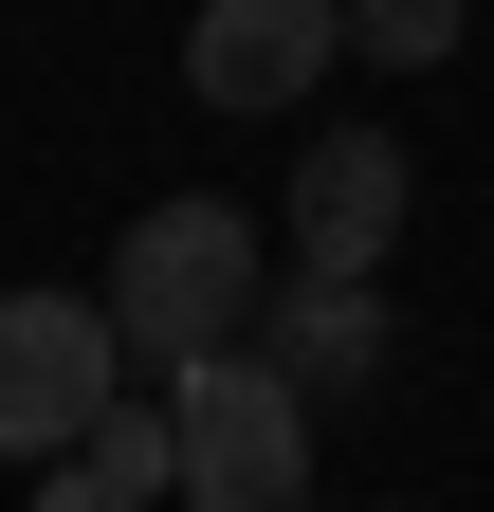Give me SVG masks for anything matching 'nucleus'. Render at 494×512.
Masks as SVG:
<instances>
[{
  "label": "nucleus",
  "instance_id": "nucleus-1",
  "mask_svg": "<svg viewBox=\"0 0 494 512\" xmlns=\"http://www.w3.org/2000/svg\"><path fill=\"white\" fill-rule=\"evenodd\" d=\"M275 311V256H257V220L238 202H147L129 238H110V330H129V366H202V348H238Z\"/></svg>",
  "mask_w": 494,
  "mask_h": 512
},
{
  "label": "nucleus",
  "instance_id": "nucleus-2",
  "mask_svg": "<svg viewBox=\"0 0 494 512\" xmlns=\"http://www.w3.org/2000/svg\"><path fill=\"white\" fill-rule=\"evenodd\" d=\"M165 421H183V512H312V384L257 330L165 366Z\"/></svg>",
  "mask_w": 494,
  "mask_h": 512
},
{
  "label": "nucleus",
  "instance_id": "nucleus-3",
  "mask_svg": "<svg viewBox=\"0 0 494 512\" xmlns=\"http://www.w3.org/2000/svg\"><path fill=\"white\" fill-rule=\"evenodd\" d=\"M110 384H129L110 293H0V458H74Z\"/></svg>",
  "mask_w": 494,
  "mask_h": 512
},
{
  "label": "nucleus",
  "instance_id": "nucleus-4",
  "mask_svg": "<svg viewBox=\"0 0 494 512\" xmlns=\"http://www.w3.org/2000/svg\"><path fill=\"white\" fill-rule=\"evenodd\" d=\"M403 202H421L403 128H312V147H293V275H385Z\"/></svg>",
  "mask_w": 494,
  "mask_h": 512
},
{
  "label": "nucleus",
  "instance_id": "nucleus-5",
  "mask_svg": "<svg viewBox=\"0 0 494 512\" xmlns=\"http://www.w3.org/2000/svg\"><path fill=\"white\" fill-rule=\"evenodd\" d=\"M348 55V0H202L183 19V92L202 110H293Z\"/></svg>",
  "mask_w": 494,
  "mask_h": 512
},
{
  "label": "nucleus",
  "instance_id": "nucleus-6",
  "mask_svg": "<svg viewBox=\"0 0 494 512\" xmlns=\"http://www.w3.org/2000/svg\"><path fill=\"white\" fill-rule=\"evenodd\" d=\"M257 348L312 384V403H366V384H385V275H275V311H257Z\"/></svg>",
  "mask_w": 494,
  "mask_h": 512
},
{
  "label": "nucleus",
  "instance_id": "nucleus-7",
  "mask_svg": "<svg viewBox=\"0 0 494 512\" xmlns=\"http://www.w3.org/2000/svg\"><path fill=\"white\" fill-rule=\"evenodd\" d=\"M74 458H110V476H129V494H183V421H165V384H110Z\"/></svg>",
  "mask_w": 494,
  "mask_h": 512
},
{
  "label": "nucleus",
  "instance_id": "nucleus-8",
  "mask_svg": "<svg viewBox=\"0 0 494 512\" xmlns=\"http://www.w3.org/2000/svg\"><path fill=\"white\" fill-rule=\"evenodd\" d=\"M348 55H385V74H440V55H458V0H348Z\"/></svg>",
  "mask_w": 494,
  "mask_h": 512
},
{
  "label": "nucleus",
  "instance_id": "nucleus-9",
  "mask_svg": "<svg viewBox=\"0 0 494 512\" xmlns=\"http://www.w3.org/2000/svg\"><path fill=\"white\" fill-rule=\"evenodd\" d=\"M37 512H165V494H129L110 458H37Z\"/></svg>",
  "mask_w": 494,
  "mask_h": 512
}]
</instances>
